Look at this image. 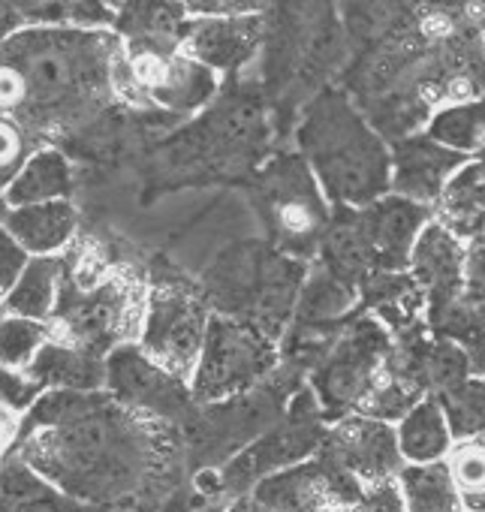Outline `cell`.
<instances>
[{
	"mask_svg": "<svg viewBox=\"0 0 485 512\" xmlns=\"http://www.w3.org/2000/svg\"><path fill=\"white\" fill-rule=\"evenodd\" d=\"M19 455L64 494L88 503H127L163 494L172 443L163 419L103 392H46L25 416ZM16 452V449H13Z\"/></svg>",
	"mask_w": 485,
	"mask_h": 512,
	"instance_id": "cell-1",
	"label": "cell"
},
{
	"mask_svg": "<svg viewBox=\"0 0 485 512\" xmlns=\"http://www.w3.org/2000/svg\"><path fill=\"white\" fill-rule=\"evenodd\" d=\"M121 37L73 25H31L4 43V109L49 127L100 103L115 85Z\"/></svg>",
	"mask_w": 485,
	"mask_h": 512,
	"instance_id": "cell-2",
	"label": "cell"
},
{
	"mask_svg": "<svg viewBox=\"0 0 485 512\" xmlns=\"http://www.w3.org/2000/svg\"><path fill=\"white\" fill-rule=\"evenodd\" d=\"M296 142L335 208H368L392 193V148L344 91L326 88L305 106Z\"/></svg>",
	"mask_w": 485,
	"mask_h": 512,
	"instance_id": "cell-3",
	"label": "cell"
},
{
	"mask_svg": "<svg viewBox=\"0 0 485 512\" xmlns=\"http://www.w3.org/2000/svg\"><path fill=\"white\" fill-rule=\"evenodd\" d=\"M308 266L266 244H238L226 250L205 275V299L217 314L251 323L272 341L290 332Z\"/></svg>",
	"mask_w": 485,
	"mask_h": 512,
	"instance_id": "cell-4",
	"label": "cell"
},
{
	"mask_svg": "<svg viewBox=\"0 0 485 512\" xmlns=\"http://www.w3.org/2000/svg\"><path fill=\"white\" fill-rule=\"evenodd\" d=\"M251 193L272 247L302 263L320 256L335 220V205L299 151L278 154L266 163L257 172Z\"/></svg>",
	"mask_w": 485,
	"mask_h": 512,
	"instance_id": "cell-5",
	"label": "cell"
},
{
	"mask_svg": "<svg viewBox=\"0 0 485 512\" xmlns=\"http://www.w3.org/2000/svg\"><path fill=\"white\" fill-rule=\"evenodd\" d=\"M115 88L169 112L202 109L217 94V73L184 52L178 34L127 40L115 61Z\"/></svg>",
	"mask_w": 485,
	"mask_h": 512,
	"instance_id": "cell-6",
	"label": "cell"
},
{
	"mask_svg": "<svg viewBox=\"0 0 485 512\" xmlns=\"http://www.w3.org/2000/svg\"><path fill=\"white\" fill-rule=\"evenodd\" d=\"M392 353L395 335L368 311L350 317L335 332L311 371V389L317 392L329 425L359 413L362 401L389 368Z\"/></svg>",
	"mask_w": 485,
	"mask_h": 512,
	"instance_id": "cell-7",
	"label": "cell"
},
{
	"mask_svg": "<svg viewBox=\"0 0 485 512\" xmlns=\"http://www.w3.org/2000/svg\"><path fill=\"white\" fill-rule=\"evenodd\" d=\"M278 362V341H272L251 323L211 314L205 347L190 380L193 401L208 407L248 395L275 374Z\"/></svg>",
	"mask_w": 485,
	"mask_h": 512,
	"instance_id": "cell-8",
	"label": "cell"
},
{
	"mask_svg": "<svg viewBox=\"0 0 485 512\" xmlns=\"http://www.w3.org/2000/svg\"><path fill=\"white\" fill-rule=\"evenodd\" d=\"M329 431L326 413L320 407V398L311 386L299 389L284 413V419L269 428L263 437L248 443L220 473L217 485L220 491H248L266 479L269 473H278L284 467H293L299 461H308L320 452L323 437Z\"/></svg>",
	"mask_w": 485,
	"mask_h": 512,
	"instance_id": "cell-9",
	"label": "cell"
},
{
	"mask_svg": "<svg viewBox=\"0 0 485 512\" xmlns=\"http://www.w3.org/2000/svg\"><path fill=\"white\" fill-rule=\"evenodd\" d=\"M208 323V299L199 290L190 284H157L148 296V311L136 344L163 371L190 383L205 347Z\"/></svg>",
	"mask_w": 485,
	"mask_h": 512,
	"instance_id": "cell-10",
	"label": "cell"
},
{
	"mask_svg": "<svg viewBox=\"0 0 485 512\" xmlns=\"http://www.w3.org/2000/svg\"><path fill=\"white\" fill-rule=\"evenodd\" d=\"M362 494V482L326 455H314L278 473H269L251 488V497L266 512H320L326 506L350 509Z\"/></svg>",
	"mask_w": 485,
	"mask_h": 512,
	"instance_id": "cell-11",
	"label": "cell"
},
{
	"mask_svg": "<svg viewBox=\"0 0 485 512\" xmlns=\"http://www.w3.org/2000/svg\"><path fill=\"white\" fill-rule=\"evenodd\" d=\"M106 389L109 395L145 416L154 419H178L187 416L193 404L190 383L178 380L175 374L163 371L157 362H151L139 344H121L106 356Z\"/></svg>",
	"mask_w": 485,
	"mask_h": 512,
	"instance_id": "cell-12",
	"label": "cell"
},
{
	"mask_svg": "<svg viewBox=\"0 0 485 512\" xmlns=\"http://www.w3.org/2000/svg\"><path fill=\"white\" fill-rule=\"evenodd\" d=\"M320 455L344 467L362 485L377 479H395L407 467L395 425L362 413H350L332 422L323 437Z\"/></svg>",
	"mask_w": 485,
	"mask_h": 512,
	"instance_id": "cell-13",
	"label": "cell"
},
{
	"mask_svg": "<svg viewBox=\"0 0 485 512\" xmlns=\"http://www.w3.org/2000/svg\"><path fill=\"white\" fill-rule=\"evenodd\" d=\"M464 256L467 241H461L440 220H431L413 247L407 272L425 293L431 326L464 296Z\"/></svg>",
	"mask_w": 485,
	"mask_h": 512,
	"instance_id": "cell-14",
	"label": "cell"
},
{
	"mask_svg": "<svg viewBox=\"0 0 485 512\" xmlns=\"http://www.w3.org/2000/svg\"><path fill=\"white\" fill-rule=\"evenodd\" d=\"M461 151L425 136H404L392 145V193L434 208L452 175L467 163Z\"/></svg>",
	"mask_w": 485,
	"mask_h": 512,
	"instance_id": "cell-15",
	"label": "cell"
},
{
	"mask_svg": "<svg viewBox=\"0 0 485 512\" xmlns=\"http://www.w3.org/2000/svg\"><path fill=\"white\" fill-rule=\"evenodd\" d=\"M359 220L371 241L380 275L383 272H407L422 229L434 220V208L389 193L380 202L359 208Z\"/></svg>",
	"mask_w": 485,
	"mask_h": 512,
	"instance_id": "cell-16",
	"label": "cell"
},
{
	"mask_svg": "<svg viewBox=\"0 0 485 512\" xmlns=\"http://www.w3.org/2000/svg\"><path fill=\"white\" fill-rule=\"evenodd\" d=\"M178 40L187 55H193L208 70L235 73L245 67L263 40V13L257 16H217L184 22Z\"/></svg>",
	"mask_w": 485,
	"mask_h": 512,
	"instance_id": "cell-17",
	"label": "cell"
},
{
	"mask_svg": "<svg viewBox=\"0 0 485 512\" xmlns=\"http://www.w3.org/2000/svg\"><path fill=\"white\" fill-rule=\"evenodd\" d=\"M362 305L374 314L395 338L419 335L422 320H428V302L410 272H383L374 275L362 290Z\"/></svg>",
	"mask_w": 485,
	"mask_h": 512,
	"instance_id": "cell-18",
	"label": "cell"
},
{
	"mask_svg": "<svg viewBox=\"0 0 485 512\" xmlns=\"http://www.w3.org/2000/svg\"><path fill=\"white\" fill-rule=\"evenodd\" d=\"M320 266L338 281L362 290L374 275H380L371 241L362 229L359 208H335L332 229L320 247Z\"/></svg>",
	"mask_w": 485,
	"mask_h": 512,
	"instance_id": "cell-19",
	"label": "cell"
},
{
	"mask_svg": "<svg viewBox=\"0 0 485 512\" xmlns=\"http://www.w3.org/2000/svg\"><path fill=\"white\" fill-rule=\"evenodd\" d=\"M79 214L70 199L4 208V232L13 235L31 256H55L76 235Z\"/></svg>",
	"mask_w": 485,
	"mask_h": 512,
	"instance_id": "cell-20",
	"label": "cell"
},
{
	"mask_svg": "<svg viewBox=\"0 0 485 512\" xmlns=\"http://www.w3.org/2000/svg\"><path fill=\"white\" fill-rule=\"evenodd\" d=\"M25 371L49 392H100L109 377L103 356L61 341H49Z\"/></svg>",
	"mask_w": 485,
	"mask_h": 512,
	"instance_id": "cell-21",
	"label": "cell"
},
{
	"mask_svg": "<svg viewBox=\"0 0 485 512\" xmlns=\"http://www.w3.org/2000/svg\"><path fill=\"white\" fill-rule=\"evenodd\" d=\"M434 220L452 229L461 241H476L485 235V160L470 157L446 184L434 205Z\"/></svg>",
	"mask_w": 485,
	"mask_h": 512,
	"instance_id": "cell-22",
	"label": "cell"
},
{
	"mask_svg": "<svg viewBox=\"0 0 485 512\" xmlns=\"http://www.w3.org/2000/svg\"><path fill=\"white\" fill-rule=\"evenodd\" d=\"M398 446L407 464H434L446 461L449 449L455 446V434L449 419L434 395H425L398 425Z\"/></svg>",
	"mask_w": 485,
	"mask_h": 512,
	"instance_id": "cell-23",
	"label": "cell"
},
{
	"mask_svg": "<svg viewBox=\"0 0 485 512\" xmlns=\"http://www.w3.org/2000/svg\"><path fill=\"white\" fill-rule=\"evenodd\" d=\"M70 193H73L70 160L55 148H43L4 187V202H7V208H22V205H43V202L70 199Z\"/></svg>",
	"mask_w": 485,
	"mask_h": 512,
	"instance_id": "cell-24",
	"label": "cell"
},
{
	"mask_svg": "<svg viewBox=\"0 0 485 512\" xmlns=\"http://www.w3.org/2000/svg\"><path fill=\"white\" fill-rule=\"evenodd\" d=\"M61 278L64 263L58 256H34L16 287L4 293V314L46 323L61 305Z\"/></svg>",
	"mask_w": 485,
	"mask_h": 512,
	"instance_id": "cell-25",
	"label": "cell"
},
{
	"mask_svg": "<svg viewBox=\"0 0 485 512\" xmlns=\"http://www.w3.org/2000/svg\"><path fill=\"white\" fill-rule=\"evenodd\" d=\"M407 512H464L461 494L446 461L434 464H407L398 473Z\"/></svg>",
	"mask_w": 485,
	"mask_h": 512,
	"instance_id": "cell-26",
	"label": "cell"
},
{
	"mask_svg": "<svg viewBox=\"0 0 485 512\" xmlns=\"http://www.w3.org/2000/svg\"><path fill=\"white\" fill-rule=\"evenodd\" d=\"M4 512H82L31 464L10 455L4 464Z\"/></svg>",
	"mask_w": 485,
	"mask_h": 512,
	"instance_id": "cell-27",
	"label": "cell"
},
{
	"mask_svg": "<svg viewBox=\"0 0 485 512\" xmlns=\"http://www.w3.org/2000/svg\"><path fill=\"white\" fill-rule=\"evenodd\" d=\"M425 133L443 142L464 157L485 154V100H458L452 106H440L431 118Z\"/></svg>",
	"mask_w": 485,
	"mask_h": 512,
	"instance_id": "cell-28",
	"label": "cell"
},
{
	"mask_svg": "<svg viewBox=\"0 0 485 512\" xmlns=\"http://www.w3.org/2000/svg\"><path fill=\"white\" fill-rule=\"evenodd\" d=\"M446 467L455 479L464 512H485V434L455 440Z\"/></svg>",
	"mask_w": 485,
	"mask_h": 512,
	"instance_id": "cell-29",
	"label": "cell"
},
{
	"mask_svg": "<svg viewBox=\"0 0 485 512\" xmlns=\"http://www.w3.org/2000/svg\"><path fill=\"white\" fill-rule=\"evenodd\" d=\"M425 398L422 386L413 383L407 374L395 371L392 365L383 371V377L377 380V386L371 389V395L362 401L359 413L362 416H371V419H380V422H392L398 425L419 401Z\"/></svg>",
	"mask_w": 485,
	"mask_h": 512,
	"instance_id": "cell-30",
	"label": "cell"
},
{
	"mask_svg": "<svg viewBox=\"0 0 485 512\" xmlns=\"http://www.w3.org/2000/svg\"><path fill=\"white\" fill-rule=\"evenodd\" d=\"M434 398L440 401L455 440L485 434V380L467 377Z\"/></svg>",
	"mask_w": 485,
	"mask_h": 512,
	"instance_id": "cell-31",
	"label": "cell"
},
{
	"mask_svg": "<svg viewBox=\"0 0 485 512\" xmlns=\"http://www.w3.org/2000/svg\"><path fill=\"white\" fill-rule=\"evenodd\" d=\"M46 344H49V326L46 323L4 314V329H0V353H4V368L25 371Z\"/></svg>",
	"mask_w": 485,
	"mask_h": 512,
	"instance_id": "cell-32",
	"label": "cell"
},
{
	"mask_svg": "<svg viewBox=\"0 0 485 512\" xmlns=\"http://www.w3.org/2000/svg\"><path fill=\"white\" fill-rule=\"evenodd\" d=\"M347 512H407L404 503V491L395 479H377V482H365L362 494L356 497V503Z\"/></svg>",
	"mask_w": 485,
	"mask_h": 512,
	"instance_id": "cell-33",
	"label": "cell"
},
{
	"mask_svg": "<svg viewBox=\"0 0 485 512\" xmlns=\"http://www.w3.org/2000/svg\"><path fill=\"white\" fill-rule=\"evenodd\" d=\"M46 395V389L19 368H4V407L16 410V413H28L34 410V404Z\"/></svg>",
	"mask_w": 485,
	"mask_h": 512,
	"instance_id": "cell-34",
	"label": "cell"
},
{
	"mask_svg": "<svg viewBox=\"0 0 485 512\" xmlns=\"http://www.w3.org/2000/svg\"><path fill=\"white\" fill-rule=\"evenodd\" d=\"M0 136H4V187L25 169V163L34 157L28 151V133L19 121H13L10 115H4V127H0Z\"/></svg>",
	"mask_w": 485,
	"mask_h": 512,
	"instance_id": "cell-35",
	"label": "cell"
},
{
	"mask_svg": "<svg viewBox=\"0 0 485 512\" xmlns=\"http://www.w3.org/2000/svg\"><path fill=\"white\" fill-rule=\"evenodd\" d=\"M464 299L485 308V238L467 244L464 256Z\"/></svg>",
	"mask_w": 485,
	"mask_h": 512,
	"instance_id": "cell-36",
	"label": "cell"
},
{
	"mask_svg": "<svg viewBox=\"0 0 485 512\" xmlns=\"http://www.w3.org/2000/svg\"><path fill=\"white\" fill-rule=\"evenodd\" d=\"M34 256L13 238V235H0V290L10 293L16 287V281L25 275V269L31 266Z\"/></svg>",
	"mask_w": 485,
	"mask_h": 512,
	"instance_id": "cell-37",
	"label": "cell"
},
{
	"mask_svg": "<svg viewBox=\"0 0 485 512\" xmlns=\"http://www.w3.org/2000/svg\"><path fill=\"white\" fill-rule=\"evenodd\" d=\"M226 512H266V509H263V506H260L254 497H251V494H245V497H238V500H235V503H232Z\"/></svg>",
	"mask_w": 485,
	"mask_h": 512,
	"instance_id": "cell-38",
	"label": "cell"
},
{
	"mask_svg": "<svg viewBox=\"0 0 485 512\" xmlns=\"http://www.w3.org/2000/svg\"><path fill=\"white\" fill-rule=\"evenodd\" d=\"M320 512H347L344 506H326V509H320Z\"/></svg>",
	"mask_w": 485,
	"mask_h": 512,
	"instance_id": "cell-39",
	"label": "cell"
},
{
	"mask_svg": "<svg viewBox=\"0 0 485 512\" xmlns=\"http://www.w3.org/2000/svg\"><path fill=\"white\" fill-rule=\"evenodd\" d=\"M482 238H485V235H482Z\"/></svg>",
	"mask_w": 485,
	"mask_h": 512,
	"instance_id": "cell-40",
	"label": "cell"
}]
</instances>
